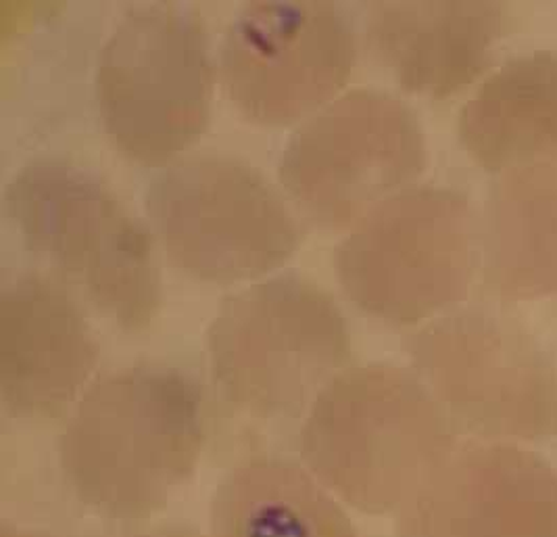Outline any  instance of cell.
I'll list each match as a JSON object with an SVG mask.
<instances>
[{"mask_svg":"<svg viewBox=\"0 0 557 537\" xmlns=\"http://www.w3.org/2000/svg\"><path fill=\"white\" fill-rule=\"evenodd\" d=\"M220 537H349L341 514L297 468L261 464L220 500Z\"/></svg>","mask_w":557,"mask_h":537,"instance_id":"cell-14","label":"cell"},{"mask_svg":"<svg viewBox=\"0 0 557 537\" xmlns=\"http://www.w3.org/2000/svg\"><path fill=\"white\" fill-rule=\"evenodd\" d=\"M213 373L230 398L265 416L290 414L329 387L345 358L343 316L313 284L278 277L232 297L211 329Z\"/></svg>","mask_w":557,"mask_h":537,"instance_id":"cell-5","label":"cell"},{"mask_svg":"<svg viewBox=\"0 0 557 537\" xmlns=\"http://www.w3.org/2000/svg\"><path fill=\"white\" fill-rule=\"evenodd\" d=\"M422 163L411 111L388 95L357 90L305 120L282 154L280 180L309 220L343 227L393 199Z\"/></svg>","mask_w":557,"mask_h":537,"instance_id":"cell-7","label":"cell"},{"mask_svg":"<svg viewBox=\"0 0 557 537\" xmlns=\"http://www.w3.org/2000/svg\"><path fill=\"white\" fill-rule=\"evenodd\" d=\"M195 387L172 370L134 368L97 385L63 436V462L82 491L140 504L193 468L201 443Z\"/></svg>","mask_w":557,"mask_h":537,"instance_id":"cell-4","label":"cell"},{"mask_svg":"<svg viewBox=\"0 0 557 537\" xmlns=\"http://www.w3.org/2000/svg\"><path fill=\"white\" fill-rule=\"evenodd\" d=\"M463 205L447 193L395 195L357 222L336 268L357 306L413 322L454 302L466 279Z\"/></svg>","mask_w":557,"mask_h":537,"instance_id":"cell-9","label":"cell"},{"mask_svg":"<svg viewBox=\"0 0 557 537\" xmlns=\"http://www.w3.org/2000/svg\"><path fill=\"white\" fill-rule=\"evenodd\" d=\"M497 26L493 4H374L368 40L407 90L445 95L481 70Z\"/></svg>","mask_w":557,"mask_h":537,"instance_id":"cell-13","label":"cell"},{"mask_svg":"<svg viewBox=\"0 0 557 537\" xmlns=\"http://www.w3.org/2000/svg\"><path fill=\"white\" fill-rule=\"evenodd\" d=\"M355 32L329 2H255L230 24L222 77L255 124L309 120L332 102L355 65Z\"/></svg>","mask_w":557,"mask_h":537,"instance_id":"cell-8","label":"cell"},{"mask_svg":"<svg viewBox=\"0 0 557 537\" xmlns=\"http://www.w3.org/2000/svg\"><path fill=\"white\" fill-rule=\"evenodd\" d=\"M151 231L186 274L253 281L284 266L299 231L278 191L230 157H193L157 174L145 195Z\"/></svg>","mask_w":557,"mask_h":537,"instance_id":"cell-3","label":"cell"},{"mask_svg":"<svg viewBox=\"0 0 557 537\" xmlns=\"http://www.w3.org/2000/svg\"><path fill=\"white\" fill-rule=\"evenodd\" d=\"M432 337V379L470 423L518 436L556 429L554 381L527 337L484 318H459Z\"/></svg>","mask_w":557,"mask_h":537,"instance_id":"cell-10","label":"cell"},{"mask_svg":"<svg viewBox=\"0 0 557 537\" xmlns=\"http://www.w3.org/2000/svg\"><path fill=\"white\" fill-rule=\"evenodd\" d=\"M95 345L70 295L27 277L0 297L2 398L15 414L49 416L65 408L88 381Z\"/></svg>","mask_w":557,"mask_h":537,"instance_id":"cell-12","label":"cell"},{"mask_svg":"<svg viewBox=\"0 0 557 537\" xmlns=\"http://www.w3.org/2000/svg\"><path fill=\"white\" fill-rule=\"evenodd\" d=\"M411 537H557V475L493 448L441 466L416 500Z\"/></svg>","mask_w":557,"mask_h":537,"instance_id":"cell-11","label":"cell"},{"mask_svg":"<svg viewBox=\"0 0 557 537\" xmlns=\"http://www.w3.org/2000/svg\"><path fill=\"white\" fill-rule=\"evenodd\" d=\"M207 36L193 11L140 4L102 45L97 101L115 149L143 166H163L190 149L211 111Z\"/></svg>","mask_w":557,"mask_h":537,"instance_id":"cell-2","label":"cell"},{"mask_svg":"<svg viewBox=\"0 0 557 537\" xmlns=\"http://www.w3.org/2000/svg\"><path fill=\"white\" fill-rule=\"evenodd\" d=\"M447 436L420 385L388 368H361L322 391L305 431L311 464L347 491L391 504L422 489L445 461Z\"/></svg>","mask_w":557,"mask_h":537,"instance_id":"cell-6","label":"cell"},{"mask_svg":"<svg viewBox=\"0 0 557 537\" xmlns=\"http://www.w3.org/2000/svg\"><path fill=\"white\" fill-rule=\"evenodd\" d=\"M27 247L124 329L151 322L161 279L152 234L115 193L67 161H34L4 191Z\"/></svg>","mask_w":557,"mask_h":537,"instance_id":"cell-1","label":"cell"}]
</instances>
